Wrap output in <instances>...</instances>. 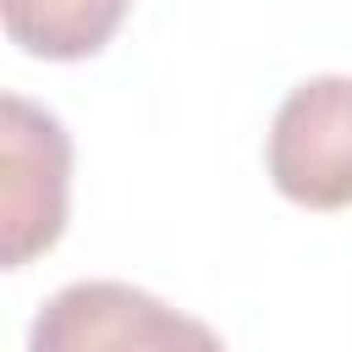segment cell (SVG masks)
Here are the masks:
<instances>
[{
	"label": "cell",
	"instance_id": "cell-1",
	"mask_svg": "<svg viewBox=\"0 0 352 352\" xmlns=\"http://www.w3.org/2000/svg\"><path fill=\"white\" fill-rule=\"evenodd\" d=\"M28 352H226V341L132 280H72L33 314Z\"/></svg>",
	"mask_w": 352,
	"mask_h": 352
},
{
	"label": "cell",
	"instance_id": "cell-4",
	"mask_svg": "<svg viewBox=\"0 0 352 352\" xmlns=\"http://www.w3.org/2000/svg\"><path fill=\"white\" fill-rule=\"evenodd\" d=\"M132 0H0L11 44L38 60H82L110 44Z\"/></svg>",
	"mask_w": 352,
	"mask_h": 352
},
{
	"label": "cell",
	"instance_id": "cell-3",
	"mask_svg": "<svg viewBox=\"0 0 352 352\" xmlns=\"http://www.w3.org/2000/svg\"><path fill=\"white\" fill-rule=\"evenodd\" d=\"M270 182L302 209H352V77L324 72L297 82L264 143Z\"/></svg>",
	"mask_w": 352,
	"mask_h": 352
},
{
	"label": "cell",
	"instance_id": "cell-2",
	"mask_svg": "<svg viewBox=\"0 0 352 352\" xmlns=\"http://www.w3.org/2000/svg\"><path fill=\"white\" fill-rule=\"evenodd\" d=\"M72 138L55 110L6 94L0 99V258L22 270L66 231Z\"/></svg>",
	"mask_w": 352,
	"mask_h": 352
}]
</instances>
